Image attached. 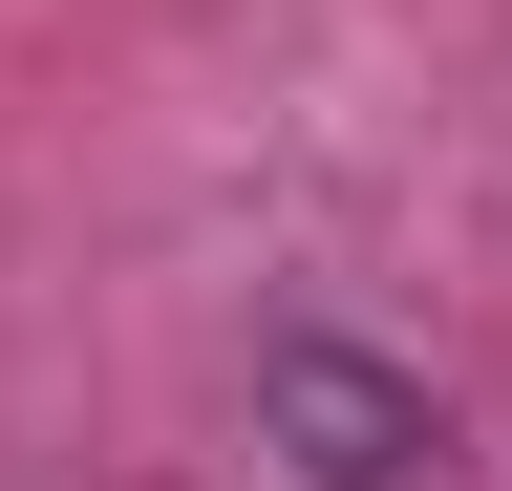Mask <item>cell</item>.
<instances>
[{
	"label": "cell",
	"mask_w": 512,
	"mask_h": 491,
	"mask_svg": "<svg viewBox=\"0 0 512 491\" xmlns=\"http://www.w3.org/2000/svg\"><path fill=\"white\" fill-rule=\"evenodd\" d=\"M256 449H278L299 491H427V385L406 363H363V342H256Z\"/></svg>",
	"instance_id": "6da1fadb"
}]
</instances>
